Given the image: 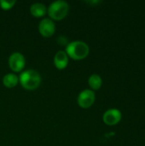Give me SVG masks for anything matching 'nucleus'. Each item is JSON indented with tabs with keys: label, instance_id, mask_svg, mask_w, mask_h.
Wrapping results in <instances>:
<instances>
[{
	"label": "nucleus",
	"instance_id": "nucleus-1",
	"mask_svg": "<svg viewBox=\"0 0 145 146\" xmlns=\"http://www.w3.org/2000/svg\"><path fill=\"white\" fill-rule=\"evenodd\" d=\"M90 52L89 45L81 40H75L68 43L66 47V53L74 60H81L85 58Z\"/></svg>",
	"mask_w": 145,
	"mask_h": 146
},
{
	"label": "nucleus",
	"instance_id": "nucleus-10",
	"mask_svg": "<svg viewBox=\"0 0 145 146\" xmlns=\"http://www.w3.org/2000/svg\"><path fill=\"white\" fill-rule=\"evenodd\" d=\"M18 82H19V77L16 74H13V73L6 74L3 77V83L8 88L15 87L17 85Z\"/></svg>",
	"mask_w": 145,
	"mask_h": 146
},
{
	"label": "nucleus",
	"instance_id": "nucleus-3",
	"mask_svg": "<svg viewBox=\"0 0 145 146\" xmlns=\"http://www.w3.org/2000/svg\"><path fill=\"white\" fill-rule=\"evenodd\" d=\"M68 11L69 5L68 2L64 0H56L52 2L47 9L50 19L56 21H60L63 19L68 15Z\"/></svg>",
	"mask_w": 145,
	"mask_h": 146
},
{
	"label": "nucleus",
	"instance_id": "nucleus-12",
	"mask_svg": "<svg viewBox=\"0 0 145 146\" xmlns=\"http://www.w3.org/2000/svg\"><path fill=\"white\" fill-rule=\"evenodd\" d=\"M15 3V0H0V7L3 9H9Z\"/></svg>",
	"mask_w": 145,
	"mask_h": 146
},
{
	"label": "nucleus",
	"instance_id": "nucleus-6",
	"mask_svg": "<svg viewBox=\"0 0 145 146\" xmlns=\"http://www.w3.org/2000/svg\"><path fill=\"white\" fill-rule=\"evenodd\" d=\"M9 68L15 72L21 71L25 67V57L20 52H13L9 57Z\"/></svg>",
	"mask_w": 145,
	"mask_h": 146
},
{
	"label": "nucleus",
	"instance_id": "nucleus-11",
	"mask_svg": "<svg viewBox=\"0 0 145 146\" xmlns=\"http://www.w3.org/2000/svg\"><path fill=\"white\" fill-rule=\"evenodd\" d=\"M88 84L90 86V87L95 91L99 90L103 85V80L101 78V76L97 74H91L89 79H88Z\"/></svg>",
	"mask_w": 145,
	"mask_h": 146
},
{
	"label": "nucleus",
	"instance_id": "nucleus-4",
	"mask_svg": "<svg viewBox=\"0 0 145 146\" xmlns=\"http://www.w3.org/2000/svg\"><path fill=\"white\" fill-rule=\"evenodd\" d=\"M95 99H96V95L94 91L90 89H85L79 94L77 102L81 108L87 109L90 108L94 104Z\"/></svg>",
	"mask_w": 145,
	"mask_h": 146
},
{
	"label": "nucleus",
	"instance_id": "nucleus-5",
	"mask_svg": "<svg viewBox=\"0 0 145 146\" xmlns=\"http://www.w3.org/2000/svg\"><path fill=\"white\" fill-rule=\"evenodd\" d=\"M122 118L121 112L115 108L109 109L106 110L103 115V122L108 126H115L118 124Z\"/></svg>",
	"mask_w": 145,
	"mask_h": 146
},
{
	"label": "nucleus",
	"instance_id": "nucleus-2",
	"mask_svg": "<svg viewBox=\"0 0 145 146\" xmlns=\"http://www.w3.org/2000/svg\"><path fill=\"white\" fill-rule=\"evenodd\" d=\"M19 82L26 90H35L41 83V76L39 73L34 69H27L19 76Z\"/></svg>",
	"mask_w": 145,
	"mask_h": 146
},
{
	"label": "nucleus",
	"instance_id": "nucleus-7",
	"mask_svg": "<svg viewBox=\"0 0 145 146\" xmlns=\"http://www.w3.org/2000/svg\"><path fill=\"white\" fill-rule=\"evenodd\" d=\"M38 30L42 36L50 37L54 34V33L56 31L55 22L50 18H44L39 22Z\"/></svg>",
	"mask_w": 145,
	"mask_h": 146
},
{
	"label": "nucleus",
	"instance_id": "nucleus-8",
	"mask_svg": "<svg viewBox=\"0 0 145 146\" xmlns=\"http://www.w3.org/2000/svg\"><path fill=\"white\" fill-rule=\"evenodd\" d=\"M54 64L58 69L65 68L68 64V56L66 51L59 50L56 53L54 56Z\"/></svg>",
	"mask_w": 145,
	"mask_h": 146
},
{
	"label": "nucleus",
	"instance_id": "nucleus-9",
	"mask_svg": "<svg viewBox=\"0 0 145 146\" xmlns=\"http://www.w3.org/2000/svg\"><path fill=\"white\" fill-rule=\"evenodd\" d=\"M30 12L33 16L41 17L47 12V8L42 3H34L30 7Z\"/></svg>",
	"mask_w": 145,
	"mask_h": 146
}]
</instances>
